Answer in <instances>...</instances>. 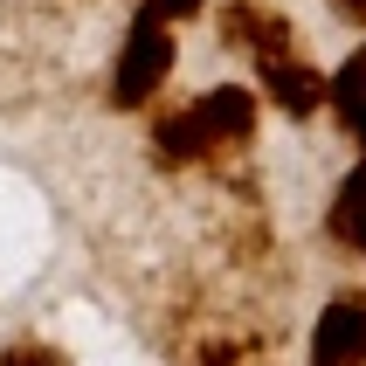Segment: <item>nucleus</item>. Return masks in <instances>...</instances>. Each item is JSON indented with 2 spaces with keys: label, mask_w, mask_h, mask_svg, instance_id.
I'll use <instances>...</instances> for the list:
<instances>
[{
  "label": "nucleus",
  "mask_w": 366,
  "mask_h": 366,
  "mask_svg": "<svg viewBox=\"0 0 366 366\" xmlns=\"http://www.w3.org/2000/svg\"><path fill=\"white\" fill-rule=\"evenodd\" d=\"M249 139H256V97L242 83H214L187 111H166L152 124V159L180 173V166H207L222 152H242Z\"/></svg>",
  "instance_id": "1"
},
{
  "label": "nucleus",
  "mask_w": 366,
  "mask_h": 366,
  "mask_svg": "<svg viewBox=\"0 0 366 366\" xmlns=\"http://www.w3.org/2000/svg\"><path fill=\"white\" fill-rule=\"evenodd\" d=\"M173 56H180L173 49V14L145 0L139 14H132V28H124L118 69H111V104L118 111H145L166 90V76H173Z\"/></svg>",
  "instance_id": "2"
},
{
  "label": "nucleus",
  "mask_w": 366,
  "mask_h": 366,
  "mask_svg": "<svg viewBox=\"0 0 366 366\" xmlns=\"http://www.w3.org/2000/svg\"><path fill=\"white\" fill-rule=\"evenodd\" d=\"M311 366H366V290H339L311 325Z\"/></svg>",
  "instance_id": "3"
},
{
  "label": "nucleus",
  "mask_w": 366,
  "mask_h": 366,
  "mask_svg": "<svg viewBox=\"0 0 366 366\" xmlns=\"http://www.w3.org/2000/svg\"><path fill=\"white\" fill-rule=\"evenodd\" d=\"M222 41H228V49H249L256 62L297 56V28H290L277 7H263V0H228V7H222Z\"/></svg>",
  "instance_id": "4"
},
{
  "label": "nucleus",
  "mask_w": 366,
  "mask_h": 366,
  "mask_svg": "<svg viewBox=\"0 0 366 366\" xmlns=\"http://www.w3.org/2000/svg\"><path fill=\"white\" fill-rule=\"evenodd\" d=\"M256 83H263V97L284 111V118H311V111H325V76L297 56H269L256 62Z\"/></svg>",
  "instance_id": "5"
},
{
  "label": "nucleus",
  "mask_w": 366,
  "mask_h": 366,
  "mask_svg": "<svg viewBox=\"0 0 366 366\" xmlns=\"http://www.w3.org/2000/svg\"><path fill=\"white\" fill-rule=\"evenodd\" d=\"M325 104L339 111V124H346L352 139L366 145V41L352 49L346 62H339V69H332V76H325Z\"/></svg>",
  "instance_id": "6"
},
{
  "label": "nucleus",
  "mask_w": 366,
  "mask_h": 366,
  "mask_svg": "<svg viewBox=\"0 0 366 366\" xmlns=\"http://www.w3.org/2000/svg\"><path fill=\"white\" fill-rule=\"evenodd\" d=\"M325 228H332L339 249H360L366 256V159L339 180V194H332V207H325Z\"/></svg>",
  "instance_id": "7"
},
{
  "label": "nucleus",
  "mask_w": 366,
  "mask_h": 366,
  "mask_svg": "<svg viewBox=\"0 0 366 366\" xmlns=\"http://www.w3.org/2000/svg\"><path fill=\"white\" fill-rule=\"evenodd\" d=\"M256 360H263V346H249V339H222L201 352V366H256Z\"/></svg>",
  "instance_id": "8"
},
{
  "label": "nucleus",
  "mask_w": 366,
  "mask_h": 366,
  "mask_svg": "<svg viewBox=\"0 0 366 366\" xmlns=\"http://www.w3.org/2000/svg\"><path fill=\"white\" fill-rule=\"evenodd\" d=\"M0 366H62L56 346H7L0 352Z\"/></svg>",
  "instance_id": "9"
},
{
  "label": "nucleus",
  "mask_w": 366,
  "mask_h": 366,
  "mask_svg": "<svg viewBox=\"0 0 366 366\" xmlns=\"http://www.w3.org/2000/svg\"><path fill=\"white\" fill-rule=\"evenodd\" d=\"M152 7H166V14H173V21H187V14H201L207 0H152Z\"/></svg>",
  "instance_id": "10"
},
{
  "label": "nucleus",
  "mask_w": 366,
  "mask_h": 366,
  "mask_svg": "<svg viewBox=\"0 0 366 366\" xmlns=\"http://www.w3.org/2000/svg\"><path fill=\"white\" fill-rule=\"evenodd\" d=\"M339 7H346V14H360V21H366V0H339Z\"/></svg>",
  "instance_id": "11"
}]
</instances>
